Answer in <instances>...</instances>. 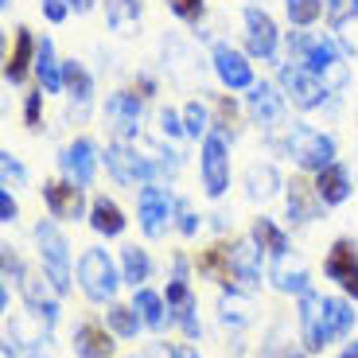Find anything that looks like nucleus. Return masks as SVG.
Masks as SVG:
<instances>
[{"label":"nucleus","instance_id":"nucleus-1","mask_svg":"<svg viewBox=\"0 0 358 358\" xmlns=\"http://www.w3.org/2000/svg\"><path fill=\"white\" fill-rule=\"evenodd\" d=\"M288 51H296V63L308 66V71H312L323 86L331 90V94L350 82V71H347V63H343V55L335 51V43H327V39L292 36V39H288Z\"/></svg>","mask_w":358,"mask_h":358},{"label":"nucleus","instance_id":"nucleus-2","mask_svg":"<svg viewBox=\"0 0 358 358\" xmlns=\"http://www.w3.org/2000/svg\"><path fill=\"white\" fill-rule=\"evenodd\" d=\"M36 245H39V261H43L47 280H51L55 292L63 296L71 288V245H66V238L59 234V226L51 218L36 222Z\"/></svg>","mask_w":358,"mask_h":358},{"label":"nucleus","instance_id":"nucleus-3","mask_svg":"<svg viewBox=\"0 0 358 358\" xmlns=\"http://www.w3.org/2000/svg\"><path fill=\"white\" fill-rule=\"evenodd\" d=\"M285 152L304 171H323L327 164H335V141L312 125H292L285 136Z\"/></svg>","mask_w":358,"mask_h":358},{"label":"nucleus","instance_id":"nucleus-4","mask_svg":"<svg viewBox=\"0 0 358 358\" xmlns=\"http://www.w3.org/2000/svg\"><path fill=\"white\" fill-rule=\"evenodd\" d=\"M78 280H82V292H86L94 304L113 300L117 285H121V277H117V268H113V261H109L106 250H86V253H82Z\"/></svg>","mask_w":358,"mask_h":358},{"label":"nucleus","instance_id":"nucleus-5","mask_svg":"<svg viewBox=\"0 0 358 358\" xmlns=\"http://www.w3.org/2000/svg\"><path fill=\"white\" fill-rule=\"evenodd\" d=\"M164 300H168L171 320L183 327V335H187V339H199L203 327H199V315H195V292H191V285H187V257H176V277L168 280Z\"/></svg>","mask_w":358,"mask_h":358},{"label":"nucleus","instance_id":"nucleus-6","mask_svg":"<svg viewBox=\"0 0 358 358\" xmlns=\"http://www.w3.org/2000/svg\"><path fill=\"white\" fill-rule=\"evenodd\" d=\"M106 168L117 183H125V187H136V183H156V168L148 156H141L136 148L129 144H109L106 148Z\"/></svg>","mask_w":358,"mask_h":358},{"label":"nucleus","instance_id":"nucleus-7","mask_svg":"<svg viewBox=\"0 0 358 358\" xmlns=\"http://www.w3.org/2000/svg\"><path fill=\"white\" fill-rule=\"evenodd\" d=\"M300 339H304L308 355H320L327 343H335L331 331H327V296L320 292L300 296Z\"/></svg>","mask_w":358,"mask_h":358},{"label":"nucleus","instance_id":"nucleus-8","mask_svg":"<svg viewBox=\"0 0 358 358\" xmlns=\"http://www.w3.org/2000/svg\"><path fill=\"white\" fill-rule=\"evenodd\" d=\"M203 187L210 199L226 195L230 187V152H226V136L222 133H210L203 136Z\"/></svg>","mask_w":358,"mask_h":358},{"label":"nucleus","instance_id":"nucleus-9","mask_svg":"<svg viewBox=\"0 0 358 358\" xmlns=\"http://www.w3.org/2000/svg\"><path fill=\"white\" fill-rule=\"evenodd\" d=\"M171 210H176V199L164 187H156V183H144L141 199H136V215H141V230L148 238H164V230L171 222Z\"/></svg>","mask_w":358,"mask_h":358},{"label":"nucleus","instance_id":"nucleus-10","mask_svg":"<svg viewBox=\"0 0 358 358\" xmlns=\"http://www.w3.org/2000/svg\"><path fill=\"white\" fill-rule=\"evenodd\" d=\"M280 86H285V98L292 101L296 109H315V106H323L327 94H331L308 66H280Z\"/></svg>","mask_w":358,"mask_h":358},{"label":"nucleus","instance_id":"nucleus-11","mask_svg":"<svg viewBox=\"0 0 358 358\" xmlns=\"http://www.w3.org/2000/svg\"><path fill=\"white\" fill-rule=\"evenodd\" d=\"M98 144L90 141V136H78L74 144H66L63 156H59V168H63V176L71 179V183H78V187H90L94 183V176H98Z\"/></svg>","mask_w":358,"mask_h":358},{"label":"nucleus","instance_id":"nucleus-12","mask_svg":"<svg viewBox=\"0 0 358 358\" xmlns=\"http://www.w3.org/2000/svg\"><path fill=\"white\" fill-rule=\"evenodd\" d=\"M323 273L335 280L347 296L358 300V245L350 238H339V242L327 250V261H323Z\"/></svg>","mask_w":358,"mask_h":358},{"label":"nucleus","instance_id":"nucleus-13","mask_svg":"<svg viewBox=\"0 0 358 358\" xmlns=\"http://www.w3.org/2000/svg\"><path fill=\"white\" fill-rule=\"evenodd\" d=\"M242 20H245V43H250V55L253 59H273V55H277V39H280L273 16H268L265 8H245Z\"/></svg>","mask_w":358,"mask_h":358},{"label":"nucleus","instance_id":"nucleus-14","mask_svg":"<svg viewBox=\"0 0 358 358\" xmlns=\"http://www.w3.org/2000/svg\"><path fill=\"white\" fill-rule=\"evenodd\" d=\"M43 199L51 218H63V222H74V218L86 215V199H82V187L71 183V179H51L43 183Z\"/></svg>","mask_w":358,"mask_h":358},{"label":"nucleus","instance_id":"nucleus-15","mask_svg":"<svg viewBox=\"0 0 358 358\" xmlns=\"http://www.w3.org/2000/svg\"><path fill=\"white\" fill-rule=\"evenodd\" d=\"M215 74L226 90H250L253 86V66L242 51H234L230 43H215Z\"/></svg>","mask_w":358,"mask_h":358},{"label":"nucleus","instance_id":"nucleus-16","mask_svg":"<svg viewBox=\"0 0 358 358\" xmlns=\"http://www.w3.org/2000/svg\"><path fill=\"white\" fill-rule=\"evenodd\" d=\"M106 117L117 129V136H136L141 133V94L133 90H113L106 98Z\"/></svg>","mask_w":358,"mask_h":358},{"label":"nucleus","instance_id":"nucleus-17","mask_svg":"<svg viewBox=\"0 0 358 358\" xmlns=\"http://www.w3.org/2000/svg\"><path fill=\"white\" fill-rule=\"evenodd\" d=\"M268 280H273V288H277V292H288V296L312 292L308 265L296 257V253H280V257H273V265H268Z\"/></svg>","mask_w":358,"mask_h":358},{"label":"nucleus","instance_id":"nucleus-18","mask_svg":"<svg viewBox=\"0 0 358 358\" xmlns=\"http://www.w3.org/2000/svg\"><path fill=\"white\" fill-rule=\"evenodd\" d=\"M261 245L253 242V238H245V242H234L230 245V257H234V285L242 288H257L261 285Z\"/></svg>","mask_w":358,"mask_h":358},{"label":"nucleus","instance_id":"nucleus-19","mask_svg":"<svg viewBox=\"0 0 358 358\" xmlns=\"http://www.w3.org/2000/svg\"><path fill=\"white\" fill-rule=\"evenodd\" d=\"M36 36L27 31V27H20L16 31V43H12L8 59H4V82H12V86H20V82L27 78V71H31V63H36Z\"/></svg>","mask_w":358,"mask_h":358},{"label":"nucleus","instance_id":"nucleus-20","mask_svg":"<svg viewBox=\"0 0 358 358\" xmlns=\"http://www.w3.org/2000/svg\"><path fill=\"white\" fill-rule=\"evenodd\" d=\"M250 117L265 129L280 125V117H285V98H280L268 82H253L250 86Z\"/></svg>","mask_w":358,"mask_h":358},{"label":"nucleus","instance_id":"nucleus-21","mask_svg":"<svg viewBox=\"0 0 358 358\" xmlns=\"http://www.w3.org/2000/svg\"><path fill=\"white\" fill-rule=\"evenodd\" d=\"M323 199L315 191V183H304V179H292L288 183V218L292 222H315L323 215Z\"/></svg>","mask_w":358,"mask_h":358},{"label":"nucleus","instance_id":"nucleus-22","mask_svg":"<svg viewBox=\"0 0 358 358\" xmlns=\"http://www.w3.org/2000/svg\"><path fill=\"white\" fill-rule=\"evenodd\" d=\"M63 86L66 94H71V113L86 117L90 113V101H94V78H90V71L82 63H63Z\"/></svg>","mask_w":358,"mask_h":358},{"label":"nucleus","instance_id":"nucleus-23","mask_svg":"<svg viewBox=\"0 0 358 358\" xmlns=\"http://www.w3.org/2000/svg\"><path fill=\"white\" fill-rule=\"evenodd\" d=\"M20 292H24V300H27V308H31V312L39 315V320L47 323V327H51L55 320H59V300H55V288L51 292H47V285L43 280L36 277V273H24V280H20Z\"/></svg>","mask_w":358,"mask_h":358},{"label":"nucleus","instance_id":"nucleus-24","mask_svg":"<svg viewBox=\"0 0 358 358\" xmlns=\"http://www.w3.org/2000/svg\"><path fill=\"white\" fill-rule=\"evenodd\" d=\"M218 320H222V327H230V331H242L245 323H253V300L230 285L218 296Z\"/></svg>","mask_w":358,"mask_h":358},{"label":"nucleus","instance_id":"nucleus-25","mask_svg":"<svg viewBox=\"0 0 358 358\" xmlns=\"http://www.w3.org/2000/svg\"><path fill=\"white\" fill-rule=\"evenodd\" d=\"M315 191H320V199L327 206L347 203V195H350V171L343 168V164H327L323 171H315Z\"/></svg>","mask_w":358,"mask_h":358},{"label":"nucleus","instance_id":"nucleus-26","mask_svg":"<svg viewBox=\"0 0 358 358\" xmlns=\"http://www.w3.org/2000/svg\"><path fill=\"white\" fill-rule=\"evenodd\" d=\"M74 355L78 358H109L113 355V335L101 323H82L74 331Z\"/></svg>","mask_w":358,"mask_h":358},{"label":"nucleus","instance_id":"nucleus-27","mask_svg":"<svg viewBox=\"0 0 358 358\" xmlns=\"http://www.w3.org/2000/svg\"><path fill=\"white\" fill-rule=\"evenodd\" d=\"M280 187H285V183H280V171L273 168V164H250V168H245V195H250L253 203L273 199Z\"/></svg>","mask_w":358,"mask_h":358},{"label":"nucleus","instance_id":"nucleus-28","mask_svg":"<svg viewBox=\"0 0 358 358\" xmlns=\"http://www.w3.org/2000/svg\"><path fill=\"white\" fill-rule=\"evenodd\" d=\"M90 226L101 234V238H117V234H125V215H121V206L113 199L98 195L90 203Z\"/></svg>","mask_w":358,"mask_h":358},{"label":"nucleus","instance_id":"nucleus-29","mask_svg":"<svg viewBox=\"0 0 358 358\" xmlns=\"http://www.w3.org/2000/svg\"><path fill=\"white\" fill-rule=\"evenodd\" d=\"M133 308L141 312V320H144V327H148V331H164V323L171 320L168 300H164L160 292H152V288H136Z\"/></svg>","mask_w":358,"mask_h":358},{"label":"nucleus","instance_id":"nucleus-30","mask_svg":"<svg viewBox=\"0 0 358 358\" xmlns=\"http://www.w3.org/2000/svg\"><path fill=\"white\" fill-rule=\"evenodd\" d=\"M199 273H203L206 280H218V285H234L230 245H210V250L199 253Z\"/></svg>","mask_w":358,"mask_h":358},{"label":"nucleus","instance_id":"nucleus-31","mask_svg":"<svg viewBox=\"0 0 358 358\" xmlns=\"http://www.w3.org/2000/svg\"><path fill=\"white\" fill-rule=\"evenodd\" d=\"M106 24L117 36H133L141 24V0H106Z\"/></svg>","mask_w":358,"mask_h":358},{"label":"nucleus","instance_id":"nucleus-32","mask_svg":"<svg viewBox=\"0 0 358 358\" xmlns=\"http://www.w3.org/2000/svg\"><path fill=\"white\" fill-rule=\"evenodd\" d=\"M36 74H39L43 94H59V90H63V66H59V59H55L51 39H43L39 51H36Z\"/></svg>","mask_w":358,"mask_h":358},{"label":"nucleus","instance_id":"nucleus-33","mask_svg":"<svg viewBox=\"0 0 358 358\" xmlns=\"http://www.w3.org/2000/svg\"><path fill=\"white\" fill-rule=\"evenodd\" d=\"M253 242H257L261 250L268 253V257H280V253H288V234L280 230L273 218H265V215L253 222Z\"/></svg>","mask_w":358,"mask_h":358},{"label":"nucleus","instance_id":"nucleus-34","mask_svg":"<svg viewBox=\"0 0 358 358\" xmlns=\"http://www.w3.org/2000/svg\"><path fill=\"white\" fill-rule=\"evenodd\" d=\"M148 277H152V261H148V253L136 250V245L121 250V280H129L133 288H144Z\"/></svg>","mask_w":358,"mask_h":358},{"label":"nucleus","instance_id":"nucleus-35","mask_svg":"<svg viewBox=\"0 0 358 358\" xmlns=\"http://www.w3.org/2000/svg\"><path fill=\"white\" fill-rule=\"evenodd\" d=\"M106 323H109V331L121 335V339H133V335L144 327L141 312H136V308H129V304H113L106 312Z\"/></svg>","mask_w":358,"mask_h":358},{"label":"nucleus","instance_id":"nucleus-36","mask_svg":"<svg viewBox=\"0 0 358 358\" xmlns=\"http://www.w3.org/2000/svg\"><path fill=\"white\" fill-rule=\"evenodd\" d=\"M350 327H355V308L339 296H327V331H331V339H343Z\"/></svg>","mask_w":358,"mask_h":358},{"label":"nucleus","instance_id":"nucleus-37","mask_svg":"<svg viewBox=\"0 0 358 358\" xmlns=\"http://www.w3.org/2000/svg\"><path fill=\"white\" fill-rule=\"evenodd\" d=\"M285 12H288V20H292L296 27H308V24L320 20L323 0H285Z\"/></svg>","mask_w":358,"mask_h":358},{"label":"nucleus","instance_id":"nucleus-38","mask_svg":"<svg viewBox=\"0 0 358 358\" xmlns=\"http://www.w3.org/2000/svg\"><path fill=\"white\" fill-rule=\"evenodd\" d=\"M183 129H187V136L210 133V113H206L203 101H187V106H183Z\"/></svg>","mask_w":358,"mask_h":358},{"label":"nucleus","instance_id":"nucleus-39","mask_svg":"<svg viewBox=\"0 0 358 358\" xmlns=\"http://www.w3.org/2000/svg\"><path fill=\"white\" fill-rule=\"evenodd\" d=\"M335 36L350 55H358V12H347V16L335 20Z\"/></svg>","mask_w":358,"mask_h":358},{"label":"nucleus","instance_id":"nucleus-40","mask_svg":"<svg viewBox=\"0 0 358 358\" xmlns=\"http://www.w3.org/2000/svg\"><path fill=\"white\" fill-rule=\"evenodd\" d=\"M0 171H4V187H24L27 171H24V164H20L12 152H0Z\"/></svg>","mask_w":358,"mask_h":358},{"label":"nucleus","instance_id":"nucleus-41","mask_svg":"<svg viewBox=\"0 0 358 358\" xmlns=\"http://www.w3.org/2000/svg\"><path fill=\"white\" fill-rule=\"evenodd\" d=\"M168 8L176 12L179 20H187V24H195V20H203L206 4H203V0H168Z\"/></svg>","mask_w":358,"mask_h":358},{"label":"nucleus","instance_id":"nucleus-42","mask_svg":"<svg viewBox=\"0 0 358 358\" xmlns=\"http://www.w3.org/2000/svg\"><path fill=\"white\" fill-rule=\"evenodd\" d=\"M176 215H179V234L195 238V234H199V218H195V210H191L187 199H176Z\"/></svg>","mask_w":358,"mask_h":358},{"label":"nucleus","instance_id":"nucleus-43","mask_svg":"<svg viewBox=\"0 0 358 358\" xmlns=\"http://www.w3.org/2000/svg\"><path fill=\"white\" fill-rule=\"evenodd\" d=\"M39 109H43V94H27V98H24V121H27V129H39Z\"/></svg>","mask_w":358,"mask_h":358},{"label":"nucleus","instance_id":"nucleus-44","mask_svg":"<svg viewBox=\"0 0 358 358\" xmlns=\"http://www.w3.org/2000/svg\"><path fill=\"white\" fill-rule=\"evenodd\" d=\"M66 12H74V8H71V0H43V16L51 20V24H63Z\"/></svg>","mask_w":358,"mask_h":358},{"label":"nucleus","instance_id":"nucleus-45","mask_svg":"<svg viewBox=\"0 0 358 358\" xmlns=\"http://www.w3.org/2000/svg\"><path fill=\"white\" fill-rule=\"evenodd\" d=\"M261 358H304V355L292 350V343H280V331H273V347H268Z\"/></svg>","mask_w":358,"mask_h":358},{"label":"nucleus","instance_id":"nucleus-46","mask_svg":"<svg viewBox=\"0 0 358 358\" xmlns=\"http://www.w3.org/2000/svg\"><path fill=\"white\" fill-rule=\"evenodd\" d=\"M0 250H4V280L16 277V285H20V280H24V265H20V257L12 253V245H0Z\"/></svg>","mask_w":358,"mask_h":358},{"label":"nucleus","instance_id":"nucleus-47","mask_svg":"<svg viewBox=\"0 0 358 358\" xmlns=\"http://www.w3.org/2000/svg\"><path fill=\"white\" fill-rule=\"evenodd\" d=\"M20 206L16 199H12V187H0V222H16Z\"/></svg>","mask_w":358,"mask_h":358},{"label":"nucleus","instance_id":"nucleus-48","mask_svg":"<svg viewBox=\"0 0 358 358\" xmlns=\"http://www.w3.org/2000/svg\"><path fill=\"white\" fill-rule=\"evenodd\" d=\"M160 133H164V136H183V133H187V129L179 125L176 109H160Z\"/></svg>","mask_w":358,"mask_h":358},{"label":"nucleus","instance_id":"nucleus-49","mask_svg":"<svg viewBox=\"0 0 358 358\" xmlns=\"http://www.w3.org/2000/svg\"><path fill=\"white\" fill-rule=\"evenodd\" d=\"M234 101H226V98H218V125H234Z\"/></svg>","mask_w":358,"mask_h":358},{"label":"nucleus","instance_id":"nucleus-50","mask_svg":"<svg viewBox=\"0 0 358 358\" xmlns=\"http://www.w3.org/2000/svg\"><path fill=\"white\" fill-rule=\"evenodd\" d=\"M144 358H176V347H164V343H152Z\"/></svg>","mask_w":358,"mask_h":358},{"label":"nucleus","instance_id":"nucleus-51","mask_svg":"<svg viewBox=\"0 0 358 358\" xmlns=\"http://www.w3.org/2000/svg\"><path fill=\"white\" fill-rule=\"evenodd\" d=\"M323 8H327L335 20H339V16H343V0H323Z\"/></svg>","mask_w":358,"mask_h":358},{"label":"nucleus","instance_id":"nucleus-52","mask_svg":"<svg viewBox=\"0 0 358 358\" xmlns=\"http://www.w3.org/2000/svg\"><path fill=\"white\" fill-rule=\"evenodd\" d=\"M71 8L78 12V16H86V12L94 8V0H71Z\"/></svg>","mask_w":358,"mask_h":358},{"label":"nucleus","instance_id":"nucleus-53","mask_svg":"<svg viewBox=\"0 0 358 358\" xmlns=\"http://www.w3.org/2000/svg\"><path fill=\"white\" fill-rule=\"evenodd\" d=\"M176 358H199L195 347H176Z\"/></svg>","mask_w":358,"mask_h":358},{"label":"nucleus","instance_id":"nucleus-54","mask_svg":"<svg viewBox=\"0 0 358 358\" xmlns=\"http://www.w3.org/2000/svg\"><path fill=\"white\" fill-rule=\"evenodd\" d=\"M339 358H358V343H350V347L347 350H343V355Z\"/></svg>","mask_w":358,"mask_h":358},{"label":"nucleus","instance_id":"nucleus-55","mask_svg":"<svg viewBox=\"0 0 358 358\" xmlns=\"http://www.w3.org/2000/svg\"><path fill=\"white\" fill-rule=\"evenodd\" d=\"M4 358H16V347H12V339L4 343Z\"/></svg>","mask_w":358,"mask_h":358},{"label":"nucleus","instance_id":"nucleus-56","mask_svg":"<svg viewBox=\"0 0 358 358\" xmlns=\"http://www.w3.org/2000/svg\"><path fill=\"white\" fill-rule=\"evenodd\" d=\"M31 358H47V355H39V350H31Z\"/></svg>","mask_w":358,"mask_h":358}]
</instances>
